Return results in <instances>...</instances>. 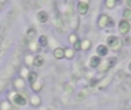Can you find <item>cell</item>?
<instances>
[{"instance_id": "1", "label": "cell", "mask_w": 131, "mask_h": 110, "mask_svg": "<svg viewBox=\"0 0 131 110\" xmlns=\"http://www.w3.org/2000/svg\"><path fill=\"white\" fill-rule=\"evenodd\" d=\"M130 30V24L128 21H121L120 22V32L122 34L128 33Z\"/></svg>"}, {"instance_id": "2", "label": "cell", "mask_w": 131, "mask_h": 110, "mask_svg": "<svg viewBox=\"0 0 131 110\" xmlns=\"http://www.w3.org/2000/svg\"><path fill=\"white\" fill-rule=\"evenodd\" d=\"M108 22H111V20H109V17L107 15H101L99 18V21H98V25H99L100 28H106L107 24H108Z\"/></svg>"}, {"instance_id": "3", "label": "cell", "mask_w": 131, "mask_h": 110, "mask_svg": "<svg viewBox=\"0 0 131 110\" xmlns=\"http://www.w3.org/2000/svg\"><path fill=\"white\" fill-rule=\"evenodd\" d=\"M107 44H108V46L114 47L116 50L118 46V39L114 36H111V37H108V39H107Z\"/></svg>"}, {"instance_id": "4", "label": "cell", "mask_w": 131, "mask_h": 110, "mask_svg": "<svg viewBox=\"0 0 131 110\" xmlns=\"http://www.w3.org/2000/svg\"><path fill=\"white\" fill-rule=\"evenodd\" d=\"M77 8H78L79 14L84 15V14H86L88 13V10H89V5L85 4V2H79L78 6H77Z\"/></svg>"}, {"instance_id": "5", "label": "cell", "mask_w": 131, "mask_h": 110, "mask_svg": "<svg viewBox=\"0 0 131 110\" xmlns=\"http://www.w3.org/2000/svg\"><path fill=\"white\" fill-rule=\"evenodd\" d=\"M13 101L15 102L16 104H20V106H24L25 104V99L21 94H16L15 96L13 97Z\"/></svg>"}, {"instance_id": "6", "label": "cell", "mask_w": 131, "mask_h": 110, "mask_svg": "<svg viewBox=\"0 0 131 110\" xmlns=\"http://www.w3.org/2000/svg\"><path fill=\"white\" fill-rule=\"evenodd\" d=\"M37 18H38L39 22L45 23L46 21H47V18H48V15H47V13H46V11H39L38 15H37Z\"/></svg>"}, {"instance_id": "7", "label": "cell", "mask_w": 131, "mask_h": 110, "mask_svg": "<svg viewBox=\"0 0 131 110\" xmlns=\"http://www.w3.org/2000/svg\"><path fill=\"white\" fill-rule=\"evenodd\" d=\"M97 53L101 56L107 55V53H108V48H107V46L100 45V46H98V48H97Z\"/></svg>"}, {"instance_id": "8", "label": "cell", "mask_w": 131, "mask_h": 110, "mask_svg": "<svg viewBox=\"0 0 131 110\" xmlns=\"http://www.w3.org/2000/svg\"><path fill=\"white\" fill-rule=\"evenodd\" d=\"M100 62H101V61H100L99 56H93V57L91 58V61H90V65L92 68H97L98 65L100 64Z\"/></svg>"}, {"instance_id": "9", "label": "cell", "mask_w": 131, "mask_h": 110, "mask_svg": "<svg viewBox=\"0 0 131 110\" xmlns=\"http://www.w3.org/2000/svg\"><path fill=\"white\" fill-rule=\"evenodd\" d=\"M54 56L60 60V58H62L64 56V51L62 50V48H57V50L54 51Z\"/></svg>"}, {"instance_id": "10", "label": "cell", "mask_w": 131, "mask_h": 110, "mask_svg": "<svg viewBox=\"0 0 131 110\" xmlns=\"http://www.w3.org/2000/svg\"><path fill=\"white\" fill-rule=\"evenodd\" d=\"M44 63V58L41 57V56H36L34 60V64L36 65V67H41Z\"/></svg>"}, {"instance_id": "11", "label": "cell", "mask_w": 131, "mask_h": 110, "mask_svg": "<svg viewBox=\"0 0 131 110\" xmlns=\"http://www.w3.org/2000/svg\"><path fill=\"white\" fill-rule=\"evenodd\" d=\"M13 70H14V69H13V68H12V67L7 68V69L5 70L4 72H2V75H1V78H5V79H6V78H8V77L10 76V74H12V72H13Z\"/></svg>"}, {"instance_id": "12", "label": "cell", "mask_w": 131, "mask_h": 110, "mask_svg": "<svg viewBox=\"0 0 131 110\" xmlns=\"http://www.w3.org/2000/svg\"><path fill=\"white\" fill-rule=\"evenodd\" d=\"M38 41H39V45L43 46V47H45V46L47 45V37L46 36H40L39 37V39H38Z\"/></svg>"}, {"instance_id": "13", "label": "cell", "mask_w": 131, "mask_h": 110, "mask_svg": "<svg viewBox=\"0 0 131 110\" xmlns=\"http://www.w3.org/2000/svg\"><path fill=\"white\" fill-rule=\"evenodd\" d=\"M36 79H37V74L36 72H34V71L30 72L29 76H28V80H29L31 84H34L35 81H36Z\"/></svg>"}, {"instance_id": "14", "label": "cell", "mask_w": 131, "mask_h": 110, "mask_svg": "<svg viewBox=\"0 0 131 110\" xmlns=\"http://www.w3.org/2000/svg\"><path fill=\"white\" fill-rule=\"evenodd\" d=\"M90 40H88V39H85V40L83 41V43L81 44V48H83V50H89L90 48Z\"/></svg>"}, {"instance_id": "15", "label": "cell", "mask_w": 131, "mask_h": 110, "mask_svg": "<svg viewBox=\"0 0 131 110\" xmlns=\"http://www.w3.org/2000/svg\"><path fill=\"white\" fill-rule=\"evenodd\" d=\"M116 4V0H106V6L108 8H113Z\"/></svg>"}, {"instance_id": "16", "label": "cell", "mask_w": 131, "mask_h": 110, "mask_svg": "<svg viewBox=\"0 0 131 110\" xmlns=\"http://www.w3.org/2000/svg\"><path fill=\"white\" fill-rule=\"evenodd\" d=\"M1 109L2 110H10V103H9V102H2Z\"/></svg>"}, {"instance_id": "17", "label": "cell", "mask_w": 131, "mask_h": 110, "mask_svg": "<svg viewBox=\"0 0 131 110\" xmlns=\"http://www.w3.org/2000/svg\"><path fill=\"white\" fill-rule=\"evenodd\" d=\"M31 85H32V88H34V90L36 91V92H38V91L41 88V85H40V84H39V83H38V84H36V81H35L34 84H31Z\"/></svg>"}, {"instance_id": "18", "label": "cell", "mask_w": 131, "mask_h": 110, "mask_svg": "<svg viewBox=\"0 0 131 110\" xmlns=\"http://www.w3.org/2000/svg\"><path fill=\"white\" fill-rule=\"evenodd\" d=\"M131 17V10L130 9H125L124 11V18H127V20H130Z\"/></svg>"}, {"instance_id": "19", "label": "cell", "mask_w": 131, "mask_h": 110, "mask_svg": "<svg viewBox=\"0 0 131 110\" xmlns=\"http://www.w3.org/2000/svg\"><path fill=\"white\" fill-rule=\"evenodd\" d=\"M64 55H67L69 58H71V57H72V55H74V52H72L71 50H69V48H68V50L64 52Z\"/></svg>"}, {"instance_id": "20", "label": "cell", "mask_w": 131, "mask_h": 110, "mask_svg": "<svg viewBox=\"0 0 131 110\" xmlns=\"http://www.w3.org/2000/svg\"><path fill=\"white\" fill-rule=\"evenodd\" d=\"M35 33H36V31H35L34 29H31L30 28L29 30H28V36L30 37V38H34V36H35Z\"/></svg>"}, {"instance_id": "21", "label": "cell", "mask_w": 131, "mask_h": 110, "mask_svg": "<svg viewBox=\"0 0 131 110\" xmlns=\"http://www.w3.org/2000/svg\"><path fill=\"white\" fill-rule=\"evenodd\" d=\"M38 102H40V99H39V97H37V96L32 97V104H34V106L38 104Z\"/></svg>"}, {"instance_id": "22", "label": "cell", "mask_w": 131, "mask_h": 110, "mask_svg": "<svg viewBox=\"0 0 131 110\" xmlns=\"http://www.w3.org/2000/svg\"><path fill=\"white\" fill-rule=\"evenodd\" d=\"M74 47L76 48V50H79V48H81V43H79L78 40L75 41V43H74Z\"/></svg>"}, {"instance_id": "23", "label": "cell", "mask_w": 131, "mask_h": 110, "mask_svg": "<svg viewBox=\"0 0 131 110\" xmlns=\"http://www.w3.org/2000/svg\"><path fill=\"white\" fill-rule=\"evenodd\" d=\"M69 40L71 41V43H75V41H77L76 36H75V34H71V36H70V38H69Z\"/></svg>"}, {"instance_id": "24", "label": "cell", "mask_w": 131, "mask_h": 110, "mask_svg": "<svg viewBox=\"0 0 131 110\" xmlns=\"http://www.w3.org/2000/svg\"><path fill=\"white\" fill-rule=\"evenodd\" d=\"M127 2H128V6H131V0H127Z\"/></svg>"}]
</instances>
